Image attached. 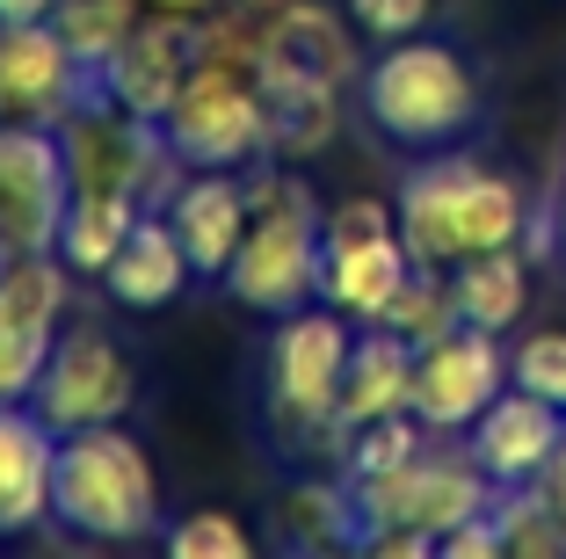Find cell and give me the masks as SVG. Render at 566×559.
Listing matches in <instances>:
<instances>
[{"instance_id":"cell-18","label":"cell","mask_w":566,"mask_h":559,"mask_svg":"<svg viewBox=\"0 0 566 559\" xmlns=\"http://www.w3.org/2000/svg\"><path fill=\"white\" fill-rule=\"evenodd\" d=\"M254 73H313V81H349L356 73V44L342 37V22L313 0H276V15L254 37Z\"/></svg>"},{"instance_id":"cell-11","label":"cell","mask_w":566,"mask_h":559,"mask_svg":"<svg viewBox=\"0 0 566 559\" xmlns=\"http://www.w3.org/2000/svg\"><path fill=\"white\" fill-rule=\"evenodd\" d=\"M501 385H509V349H501V334L458 320L450 334H436V342L415 349V400H407V407H415L436 436H465V428L494 407Z\"/></svg>"},{"instance_id":"cell-25","label":"cell","mask_w":566,"mask_h":559,"mask_svg":"<svg viewBox=\"0 0 566 559\" xmlns=\"http://www.w3.org/2000/svg\"><path fill=\"white\" fill-rule=\"evenodd\" d=\"M276 538L283 545H356V494L349 479L327 487V479H305L276 501Z\"/></svg>"},{"instance_id":"cell-33","label":"cell","mask_w":566,"mask_h":559,"mask_svg":"<svg viewBox=\"0 0 566 559\" xmlns=\"http://www.w3.org/2000/svg\"><path fill=\"white\" fill-rule=\"evenodd\" d=\"M436 552L443 559H509V545H501V524H494V509H486V516H465L458 530H443Z\"/></svg>"},{"instance_id":"cell-34","label":"cell","mask_w":566,"mask_h":559,"mask_svg":"<svg viewBox=\"0 0 566 559\" xmlns=\"http://www.w3.org/2000/svg\"><path fill=\"white\" fill-rule=\"evenodd\" d=\"M537 487H545V501L559 509V524H566V444H559V458L545 465V479H537Z\"/></svg>"},{"instance_id":"cell-37","label":"cell","mask_w":566,"mask_h":559,"mask_svg":"<svg viewBox=\"0 0 566 559\" xmlns=\"http://www.w3.org/2000/svg\"><path fill=\"white\" fill-rule=\"evenodd\" d=\"M552 226H559V262H566V189H559V204H552Z\"/></svg>"},{"instance_id":"cell-36","label":"cell","mask_w":566,"mask_h":559,"mask_svg":"<svg viewBox=\"0 0 566 559\" xmlns=\"http://www.w3.org/2000/svg\"><path fill=\"white\" fill-rule=\"evenodd\" d=\"M153 8H167V15H203V8H218V0H153Z\"/></svg>"},{"instance_id":"cell-32","label":"cell","mask_w":566,"mask_h":559,"mask_svg":"<svg viewBox=\"0 0 566 559\" xmlns=\"http://www.w3.org/2000/svg\"><path fill=\"white\" fill-rule=\"evenodd\" d=\"M436 15V0H349V22L364 37H421V22Z\"/></svg>"},{"instance_id":"cell-12","label":"cell","mask_w":566,"mask_h":559,"mask_svg":"<svg viewBox=\"0 0 566 559\" xmlns=\"http://www.w3.org/2000/svg\"><path fill=\"white\" fill-rule=\"evenodd\" d=\"M66 262L59 255H0V407L36 393L59 342Z\"/></svg>"},{"instance_id":"cell-27","label":"cell","mask_w":566,"mask_h":559,"mask_svg":"<svg viewBox=\"0 0 566 559\" xmlns=\"http://www.w3.org/2000/svg\"><path fill=\"white\" fill-rule=\"evenodd\" d=\"M378 328H392V334H407V342H436V334H450L458 328V298H450V269H429V262H415L407 269V283L392 291V306L378 313Z\"/></svg>"},{"instance_id":"cell-9","label":"cell","mask_w":566,"mask_h":559,"mask_svg":"<svg viewBox=\"0 0 566 559\" xmlns=\"http://www.w3.org/2000/svg\"><path fill=\"white\" fill-rule=\"evenodd\" d=\"M415 255L400 240V211L378 197H349L327 211L319 232V298L349 320H378L392 306V291L407 283Z\"/></svg>"},{"instance_id":"cell-28","label":"cell","mask_w":566,"mask_h":559,"mask_svg":"<svg viewBox=\"0 0 566 559\" xmlns=\"http://www.w3.org/2000/svg\"><path fill=\"white\" fill-rule=\"evenodd\" d=\"M429 436H436V428L421 422L415 407L385 414V422H364V428L349 436V451H342V479H378V473H400L407 458H421V451H429Z\"/></svg>"},{"instance_id":"cell-10","label":"cell","mask_w":566,"mask_h":559,"mask_svg":"<svg viewBox=\"0 0 566 559\" xmlns=\"http://www.w3.org/2000/svg\"><path fill=\"white\" fill-rule=\"evenodd\" d=\"M73 167L59 124L0 116V255H59Z\"/></svg>"},{"instance_id":"cell-1","label":"cell","mask_w":566,"mask_h":559,"mask_svg":"<svg viewBox=\"0 0 566 559\" xmlns=\"http://www.w3.org/2000/svg\"><path fill=\"white\" fill-rule=\"evenodd\" d=\"M392 211H400L407 255L429 262V269H458V262H472V255L516 247L523 232H531L523 182L480 167L472 153H436V161L407 167Z\"/></svg>"},{"instance_id":"cell-16","label":"cell","mask_w":566,"mask_h":559,"mask_svg":"<svg viewBox=\"0 0 566 559\" xmlns=\"http://www.w3.org/2000/svg\"><path fill=\"white\" fill-rule=\"evenodd\" d=\"M87 81L95 73L73 59L66 37L51 30V22H0V116L59 124Z\"/></svg>"},{"instance_id":"cell-31","label":"cell","mask_w":566,"mask_h":559,"mask_svg":"<svg viewBox=\"0 0 566 559\" xmlns=\"http://www.w3.org/2000/svg\"><path fill=\"white\" fill-rule=\"evenodd\" d=\"M167 552L175 559H248V530L226 509H189L182 524H167Z\"/></svg>"},{"instance_id":"cell-19","label":"cell","mask_w":566,"mask_h":559,"mask_svg":"<svg viewBox=\"0 0 566 559\" xmlns=\"http://www.w3.org/2000/svg\"><path fill=\"white\" fill-rule=\"evenodd\" d=\"M51 458H59V428L30 400L0 407V530H30L51 516Z\"/></svg>"},{"instance_id":"cell-20","label":"cell","mask_w":566,"mask_h":559,"mask_svg":"<svg viewBox=\"0 0 566 559\" xmlns=\"http://www.w3.org/2000/svg\"><path fill=\"white\" fill-rule=\"evenodd\" d=\"M407 400H415V342L392 334V328H378V320H364V334H356V349H349V371H342L334 422L356 436L364 422L400 414Z\"/></svg>"},{"instance_id":"cell-2","label":"cell","mask_w":566,"mask_h":559,"mask_svg":"<svg viewBox=\"0 0 566 559\" xmlns=\"http://www.w3.org/2000/svg\"><path fill=\"white\" fill-rule=\"evenodd\" d=\"M51 516L73 538H102V545H132L146 530H160V479H153L146 444L124 422L66 428L59 458H51Z\"/></svg>"},{"instance_id":"cell-5","label":"cell","mask_w":566,"mask_h":559,"mask_svg":"<svg viewBox=\"0 0 566 559\" xmlns=\"http://www.w3.org/2000/svg\"><path fill=\"white\" fill-rule=\"evenodd\" d=\"M59 138H66L73 189H109V197H132L138 211H167V197H175L182 175H189L160 124H153V116H132L124 102H109L102 81H87L81 95H73V110L59 116Z\"/></svg>"},{"instance_id":"cell-13","label":"cell","mask_w":566,"mask_h":559,"mask_svg":"<svg viewBox=\"0 0 566 559\" xmlns=\"http://www.w3.org/2000/svg\"><path fill=\"white\" fill-rule=\"evenodd\" d=\"M138 400V379H132V356H124L109 334L95 328H73L51 342V363L44 379H36L30 407L44 414L59 436L66 428H95V422H124Z\"/></svg>"},{"instance_id":"cell-14","label":"cell","mask_w":566,"mask_h":559,"mask_svg":"<svg viewBox=\"0 0 566 559\" xmlns=\"http://www.w3.org/2000/svg\"><path fill=\"white\" fill-rule=\"evenodd\" d=\"M203 59H211V30H203L197 15H167L160 8V22H138L95 81H102L109 102H124L132 116H153V124H160L167 102L182 95V81L203 66Z\"/></svg>"},{"instance_id":"cell-29","label":"cell","mask_w":566,"mask_h":559,"mask_svg":"<svg viewBox=\"0 0 566 559\" xmlns=\"http://www.w3.org/2000/svg\"><path fill=\"white\" fill-rule=\"evenodd\" d=\"M494 524H501V545H509V559H559L566 552V524L559 509L545 501V487H501L494 494Z\"/></svg>"},{"instance_id":"cell-23","label":"cell","mask_w":566,"mask_h":559,"mask_svg":"<svg viewBox=\"0 0 566 559\" xmlns=\"http://www.w3.org/2000/svg\"><path fill=\"white\" fill-rule=\"evenodd\" d=\"M269 102V153L276 161H305L334 138V81L313 73H254Z\"/></svg>"},{"instance_id":"cell-3","label":"cell","mask_w":566,"mask_h":559,"mask_svg":"<svg viewBox=\"0 0 566 559\" xmlns=\"http://www.w3.org/2000/svg\"><path fill=\"white\" fill-rule=\"evenodd\" d=\"M480 110L486 102L465 51L436 44V37H392L364 66V116L407 153H443L458 138H472Z\"/></svg>"},{"instance_id":"cell-30","label":"cell","mask_w":566,"mask_h":559,"mask_svg":"<svg viewBox=\"0 0 566 559\" xmlns=\"http://www.w3.org/2000/svg\"><path fill=\"white\" fill-rule=\"evenodd\" d=\"M509 385H523V393L566 407V334H559V328L523 334V342L509 349Z\"/></svg>"},{"instance_id":"cell-4","label":"cell","mask_w":566,"mask_h":559,"mask_svg":"<svg viewBox=\"0 0 566 559\" xmlns=\"http://www.w3.org/2000/svg\"><path fill=\"white\" fill-rule=\"evenodd\" d=\"M248 197H254L248 240H240L233 269L218 283L248 313L283 320V313H298L305 298H319V232H327V211L305 189V175H291V167H254Z\"/></svg>"},{"instance_id":"cell-35","label":"cell","mask_w":566,"mask_h":559,"mask_svg":"<svg viewBox=\"0 0 566 559\" xmlns=\"http://www.w3.org/2000/svg\"><path fill=\"white\" fill-rule=\"evenodd\" d=\"M0 22H51V0H0Z\"/></svg>"},{"instance_id":"cell-7","label":"cell","mask_w":566,"mask_h":559,"mask_svg":"<svg viewBox=\"0 0 566 559\" xmlns=\"http://www.w3.org/2000/svg\"><path fill=\"white\" fill-rule=\"evenodd\" d=\"M167 146L182 153V167H248L269 153V102L254 66L211 51L197 73L182 81V95L160 116Z\"/></svg>"},{"instance_id":"cell-8","label":"cell","mask_w":566,"mask_h":559,"mask_svg":"<svg viewBox=\"0 0 566 559\" xmlns=\"http://www.w3.org/2000/svg\"><path fill=\"white\" fill-rule=\"evenodd\" d=\"M349 494H356V538H364V530H429V538H443V530H458L465 516L494 509L501 487L480 473L472 451L429 444L421 458H407L400 473L349 479Z\"/></svg>"},{"instance_id":"cell-26","label":"cell","mask_w":566,"mask_h":559,"mask_svg":"<svg viewBox=\"0 0 566 559\" xmlns=\"http://www.w3.org/2000/svg\"><path fill=\"white\" fill-rule=\"evenodd\" d=\"M51 30L66 37V51L87 73L117 59V44L138 30V0H51Z\"/></svg>"},{"instance_id":"cell-15","label":"cell","mask_w":566,"mask_h":559,"mask_svg":"<svg viewBox=\"0 0 566 559\" xmlns=\"http://www.w3.org/2000/svg\"><path fill=\"white\" fill-rule=\"evenodd\" d=\"M559 444H566V407L523 393V385H501L494 407L465 428V451L480 458V473L494 479V487H531V479H545V465L559 458Z\"/></svg>"},{"instance_id":"cell-17","label":"cell","mask_w":566,"mask_h":559,"mask_svg":"<svg viewBox=\"0 0 566 559\" xmlns=\"http://www.w3.org/2000/svg\"><path fill=\"white\" fill-rule=\"evenodd\" d=\"M167 218H175V232H182V247H189V269H197L203 283H218L233 269L240 240H248L254 197H248V182H240L233 167H197V175L167 197Z\"/></svg>"},{"instance_id":"cell-24","label":"cell","mask_w":566,"mask_h":559,"mask_svg":"<svg viewBox=\"0 0 566 559\" xmlns=\"http://www.w3.org/2000/svg\"><path fill=\"white\" fill-rule=\"evenodd\" d=\"M138 226V204L132 197H109V189H73L66 204V226H59V262L73 277H102L117 262V247L132 240Z\"/></svg>"},{"instance_id":"cell-21","label":"cell","mask_w":566,"mask_h":559,"mask_svg":"<svg viewBox=\"0 0 566 559\" xmlns=\"http://www.w3.org/2000/svg\"><path fill=\"white\" fill-rule=\"evenodd\" d=\"M102 283H109V298H117V306H132V313L175 306V298H182V283H197L175 218H167V211H138L132 240L117 247V262L102 269Z\"/></svg>"},{"instance_id":"cell-22","label":"cell","mask_w":566,"mask_h":559,"mask_svg":"<svg viewBox=\"0 0 566 559\" xmlns=\"http://www.w3.org/2000/svg\"><path fill=\"white\" fill-rule=\"evenodd\" d=\"M450 298H458V320L486 334H509L531 306V269H523L516 247H494V255H472V262L450 269Z\"/></svg>"},{"instance_id":"cell-6","label":"cell","mask_w":566,"mask_h":559,"mask_svg":"<svg viewBox=\"0 0 566 559\" xmlns=\"http://www.w3.org/2000/svg\"><path fill=\"white\" fill-rule=\"evenodd\" d=\"M349 313H334L327 298L319 306H298V313L276 320V342H269V422L305 436H334L349 451V428L334 422V400H342V371H349Z\"/></svg>"}]
</instances>
